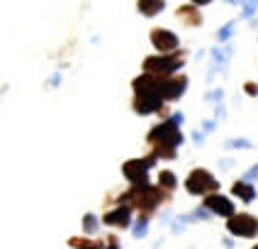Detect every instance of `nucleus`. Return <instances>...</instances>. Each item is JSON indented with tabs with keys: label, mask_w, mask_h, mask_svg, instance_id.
<instances>
[{
	"label": "nucleus",
	"mask_w": 258,
	"mask_h": 249,
	"mask_svg": "<svg viewBox=\"0 0 258 249\" xmlns=\"http://www.w3.org/2000/svg\"><path fill=\"white\" fill-rule=\"evenodd\" d=\"M161 198H163L161 190L149 186V183H144V186H134L129 193H124L122 195V203H132V205H137L139 210L149 213V210H154L161 203Z\"/></svg>",
	"instance_id": "f257e3e1"
},
{
	"label": "nucleus",
	"mask_w": 258,
	"mask_h": 249,
	"mask_svg": "<svg viewBox=\"0 0 258 249\" xmlns=\"http://www.w3.org/2000/svg\"><path fill=\"white\" fill-rule=\"evenodd\" d=\"M149 142H154L156 149H173L183 142V134L178 130V122L175 120H166L156 125L154 130L149 132Z\"/></svg>",
	"instance_id": "f03ea898"
},
{
	"label": "nucleus",
	"mask_w": 258,
	"mask_h": 249,
	"mask_svg": "<svg viewBox=\"0 0 258 249\" xmlns=\"http://www.w3.org/2000/svg\"><path fill=\"white\" fill-rule=\"evenodd\" d=\"M183 66V59L180 54H163V57H149L144 61V71L151 73V76H163V78H171L173 71H178Z\"/></svg>",
	"instance_id": "7ed1b4c3"
},
{
	"label": "nucleus",
	"mask_w": 258,
	"mask_h": 249,
	"mask_svg": "<svg viewBox=\"0 0 258 249\" xmlns=\"http://www.w3.org/2000/svg\"><path fill=\"white\" fill-rule=\"evenodd\" d=\"M154 164H156V157L151 154L149 159H132V161H127V164L122 166V171H124V176H127L134 186H144V183H149V181H146V176H149V169H151Z\"/></svg>",
	"instance_id": "20e7f679"
},
{
	"label": "nucleus",
	"mask_w": 258,
	"mask_h": 249,
	"mask_svg": "<svg viewBox=\"0 0 258 249\" xmlns=\"http://www.w3.org/2000/svg\"><path fill=\"white\" fill-rule=\"evenodd\" d=\"M185 188L190 193H195V195H202V193H212L215 188H219V183H217L215 176H210L205 169H195L192 174L187 176Z\"/></svg>",
	"instance_id": "39448f33"
},
{
	"label": "nucleus",
	"mask_w": 258,
	"mask_h": 249,
	"mask_svg": "<svg viewBox=\"0 0 258 249\" xmlns=\"http://www.w3.org/2000/svg\"><path fill=\"white\" fill-rule=\"evenodd\" d=\"M229 232L234 237H256L258 234V220L251 218V215H234L227 222Z\"/></svg>",
	"instance_id": "423d86ee"
},
{
	"label": "nucleus",
	"mask_w": 258,
	"mask_h": 249,
	"mask_svg": "<svg viewBox=\"0 0 258 249\" xmlns=\"http://www.w3.org/2000/svg\"><path fill=\"white\" fill-rule=\"evenodd\" d=\"M151 42L163 54H173V49H178V37L173 32H168V29H154L151 32Z\"/></svg>",
	"instance_id": "0eeeda50"
},
{
	"label": "nucleus",
	"mask_w": 258,
	"mask_h": 249,
	"mask_svg": "<svg viewBox=\"0 0 258 249\" xmlns=\"http://www.w3.org/2000/svg\"><path fill=\"white\" fill-rule=\"evenodd\" d=\"M202 208H210L212 213H217V215H224V218H234V205H231V201H229V198H224V195H217V193L207 195Z\"/></svg>",
	"instance_id": "6e6552de"
},
{
	"label": "nucleus",
	"mask_w": 258,
	"mask_h": 249,
	"mask_svg": "<svg viewBox=\"0 0 258 249\" xmlns=\"http://www.w3.org/2000/svg\"><path fill=\"white\" fill-rule=\"evenodd\" d=\"M102 220H105L107 225H122V227H127L129 222H132V208H129V205H119L117 210L107 213Z\"/></svg>",
	"instance_id": "1a4fd4ad"
},
{
	"label": "nucleus",
	"mask_w": 258,
	"mask_h": 249,
	"mask_svg": "<svg viewBox=\"0 0 258 249\" xmlns=\"http://www.w3.org/2000/svg\"><path fill=\"white\" fill-rule=\"evenodd\" d=\"M231 190H234V195H236V198H241V201H246V203H251V201L256 198L253 186H251V183H244V181H236Z\"/></svg>",
	"instance_id": "9d476101"
},
{
	"label": "nucleus",
	"mask_w": 258,
	"mask_h": 249,
	"mask_svg": "<svg viewBox=\"0 0 258 249\" xmlns=\"http://www.w3.org/2000/svg\"><path fill=\"white\" fill-rule=\"evenodd\" d=\"M69 244H71V247H78V249H107L105 244H100V242H90V239H83V237H71Z\"/></svg>",
	"instance_id": "9b49d317"
},
{
	"label": "nucleus",
	"mask_w": 258,
	"mask_h": 249,
	"mask_svg": "<svg viewBox=\"0 0 258 249\" xmlns=\"http://www.w3.org/2000/svg\"><path fill=\"white\" fill-rule=\"evenodd\" d=\"M139 10L144 15H156L158 10H163V3H139Z\"/></svg>",
	"instance_id": "f8f14e48"
},
{
	"label": "nucleus",
	"mask_w": 258,
	"mask_h": 249,
	"mask_svg": "<svg viewBox=\"0 0 258 249\" xmlns=\"http://www.w3.org/2000/svg\"><path fill=\"white\" fill-rule=\"evenodd\" d=\"M158 183H161L163 188H175V176H173L171 171H161V176H158Z\"/></svg>",
	"instance_id": "ddd939ff"
},
{
	"label": "nucleus",
	"mask_w": 258,
	"mask_h": 249,
	"mask_svg": "<svg viewBox=\"0 0 258 249\" xmlns=\"http://www.w3.org/2000/svg\"><path fill=\"white\" fill-rule=\"evenodd\" d=\"M180 17H183V20H187L190 25H198V22H200V15L195 13L192 8H180Z\"/></svg>",
	"instance_id": "4468645a"
},
{
	"label": "nucleus",
	"mask_w": 258,
	"mask_h": 249,
	"mask_svg": "<svg viewBox=\"0 0 258 249\" xmlns=\"http://www.w3.org/2000/svg\"><path fill=\"white\" fill-rule=\"evenodd\" d=\"M146 227H149V220H146V215H144V218L137 220V225H134L132 232H134V237H144V234H146Z\"/></svg>",
	"instance_id": "2eb2a0df"
},
{
	"label": "nucleus",
	"mask_w": 258,
	"mask_h": 249,
	"mask_svg": "<svg viewBox=\"0 0 258 249\" xmlns=\"http://www.w3.org/2000/svg\"><path fill=\"white\" fill-rule=\"evenodd\" d=\"M83 227H86V232H95L98 230V218L88 213L86 218H83Z\"/></svg>",
	"instance_id": "dca6fc26"
},
{
	"label": "nucleus",
	"mask_w": 258,
	"mask_h": 249,
	"mask_svg": "<svg viewBox=\"0 0 258 249\" xmlns=\"http://www.w3.org/2000/svg\"><path fill=\"white\" fill-rule=\"evenodd\" d=\"M231 29H234V25H227V27H222V32H219V39H229Z\"/></svg>",
	"instance_id": "f3484780"
},
{
	"label": "nucleus",
	"mask_w": 258,
	"mask_h": 249,
	"mask_svg": "<svg viewBox=\"0 0 258 249\" xmlns=\"http://www.w3.org/2000/svg\"><path fill=\"white\" fill-rule=\"evenodd\" d=\"M244 10H246V17H251L253 15V10H256V3H248V5H244Z\"/></svg>",
	"instance_id": "a211bd4d"
},
{
	"label": "nucleus",
	"mask_w": 258,
	"mask_h": 249,
	"mask_svg": "<svg viewBox=\"0 0 258 249\" xmlns=\"http://www.w3.org/2000/svg\"><path fill=\"white\" fill-rule=\"evenodd\" d=\"M246 93H248V95H256L258 86H256V83H246Z\"/></svg>",
	"instance_id": "6ab92c4d"
},
{
	"label": "nucleus",
	"mask_w": 258,
	"mask_h": 249,
	"mask_svg": "<svg viewBox=\"0 0 258 249\" xmlns=\"http://www.w3.org/2000/svg\"><path fill=\"white\" fill-rule=\"evenodd\" d=\"M253 178H258V166H253V169L246 174V181H253Z\"/></svg>",
	"instance_id": "aec40b11"
},
{
	"label": "nucleus",
	"mask_w": 258,
	"mask_h": 249,
	"mask_svg": "<svg viewBox=\"0 0 258 249\" xmlns=\"http://www.w3.org/2000/svg\"><path fill=\"white\" fill-rule=\"evenodd\" d=\"M229 146H248V142L246 139H234V142H229Z\"/></svg>",
	"instance_id": "412c9836"
},
{
	"label": "nucleus",
	"mask_w": 258,
	"mask_h": 249,
	"mask_svg": "<svg viewBox=\"0 0 258 249\" xmlns=\"http://www.w3.org/2000/svg\"><path fill=\"white\" fill-rule=\"evenodd\" d=\"M107 249H119V247H117V244H115V239H112V242H110V247H107Z\"/></svg>",
	"instance_id": "4be33fe9"
},
{
	"label": "nucleus",
	"mask_w": 258,
	"mask_h": 249,
	"mask_svg": "<svg viewBox=\"0 0 258 249\" xmlns=\"http://www.w3.org/2000/svg\"><path fill=\"white\" fill-rule=\"evenodd\" d=\"M253 249H258V247H253Z\"/></svg>",
	"instance_id": "5701e85b"
}]
</instances>
